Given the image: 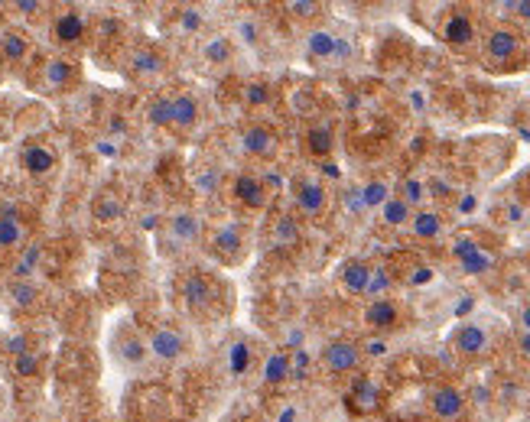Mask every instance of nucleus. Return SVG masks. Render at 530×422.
Instances as JSON below:
<instances>
[{
    "label": "nucleus",
    "mask_w": 530,
    "mask_h": 422,
    "mask_svg": "<svg viewBox=\"0 0 530 422\" xmlns=\"http://www.w3.org/2000/svg\"><path fill=\"white\" fill-rule=\"evenodd\" d=\"M517 351H521L524 361H530V332H521V338H517Z\"/></svg>",
    "instance_id": "603ef678"
},
{
    "label": "nucleus",
    "mask_w": 530,
    "mask_h": 422,
    "mask_svg": "<svg viewBox=\"0 0 530 422\" xmlns=\"http://www.w3.org/2000/svg\"><path fill=\"white\" fill-rule=\"evenodd\" d=\"M306 52L319 62H329V59L348 56V43L335 36L332 30H309L306 33Z\"/></svg>",
    "instance_id": "412c9836"
},
{
    "label": "nucleus",
    "mask_w": 530,
    "mask_h": 422,
    "mask_svg": "<svg viewBox=\"0 0 530 422\" xmlns=\"http://www.w3.org/2000/svg\"><path fill=\"white\" fill-rule=\"evenodd\" d=\"M303 241V231H300V221H296L293 215H280L270 221L267 228V247H280V250H290Z\"/></svg>",
    "instance_id": "393cba45"
},
{
    "label": "nucleus",
    "mask_w": 530,
    "mask_h": 422,
    "mask_svg": "<svg viewBox=\"0 0 530 422\" xmlns=\"http://www.w3.org/2000/svg\"><path fill=\"white\" fill-rule=\"evenodd\" d=\"M465 410H469V397L459 390V387H452V384H436L430 390V413L436 419H443V422H459L465 416Z\"/></svg>",
    "instance_id": "f3484780"
},
{
    "label": "nucleus",
    "mask_w": 530,
    "mask_h": 422,
    "mask_svg": "<svg viewBox=\"0 0 530 422\" xmlns=\"http://www.w3.org/2000/svg\"><path fill=\"white\" fill-rule=\"evenodd\" d=\"M439 36H443V43L452 46V49H465L472 46L478 39V30H475V20L469 17V13H449V17L443 20V30H439Z\"/></svg>",
    "instance_id": "6ab92c4d"
},
{
    "label": "nucleus",
    "mask_w": 530,
    "mask_h": 422,
    "mask_svg": "<svg viewBox=\"0 0 530 422\" xmlns=\"http://www.w3.org/2000/svg\"><path fill=\"white\" fill-rule=\"evenodd\" d=\"M40 367H43L40 351H27V354H20V358H14V377L33 380V377H40Z\"/></svg>",
    "instance_id": "a19ab883"
},
{
    "label": "nucleus",
    "mask_w": 530,
    "mask_h": 422,
    "mask_svg": "<svg viewBox=\"0 0 530 422\" xmlns=\"http://www.w3.org/2000/svg\"><path fill=\"white\" fill-rule=\"evenodd\" d=\"M4 296H7L10 309H14V312H33V309H40L43 289L36 286L33 280H10L7 289H4Z\"/></svg>",
    "instance_id": "b1692460"
},
{
    "label": "nucleus",
    "mask_w": 530,
    "mask_h": 422,
    "mask_svg": "<svg viewBox=\"0 0 530 422\" xmlns=\"http://www.w3.org/2000/svg\"><path fill=\"white\" fill-rule=\"evenodd\" d=\"M270 98H274V91H270L267 82H248V85H244V104H248L251 111L270 104Z\"/></svg>",
    "instance_id": "79ce46f5"
},
{
    "label": "nucleus",
    "mask_w": 530,
    "mask_h": 422,
    "mask_svg": "<svg viewBox=\"0 0 530 422\" xmlns=\"http://www.w3.org/2000/svg\"><path fill=\"white\" fill-rule=\"evenodd\" d=\"M283 10H287L293 20H316V17H322V10L326 7L316 4V0H293V4H287Z\"/></svg>",
    "instance_id": "37998d69"
},
{
    "label": "nucleus",
    "mask_w": 530,
    "mask_h": 422,
    "mask_svg": "<svg viewBox=\"0 0 530 422\" xmlns=\"http://www.w3.org/2000/svg\"><path fill=\"white\" fill-rule=\"evenodd\" d=\"M400 306L391 299H371L365 306V325L371 328V332H394V328H400Z\"/></svg>",
    "instance_id": "aec40b11"
},
{
    "label": "nucleus",
    "mask_w": 530,
    "mask_h": 422,
    "mask_svg": "<svg viewBox=\"0 0 530 422\" xmlns=\"http://www.w3.org/2000/svg\"><path fill=\"white\" fill-rule=\"evenodd\" d=\"M150 358L160 364H179L189 354V335L176 322H157L147 332Z\"/></svg>",
    "instance_id": "20e7f679"
},
{
    "label": "nucleus",
    "mask_w": 530,
    "mask_h": 422,
    "mask_svg": "<svg viewBox=\"0 0 530 422\" xmlns=\"http://www.w3.org/2000/svg\"><path fill=\"white\" fill-rule=\"evenodd\" d=\"M378 211H381V221L387 224V228H407L413 218V208L407 202H400L397 195H391Z\"/></svg>",
    "instance_id": "f704fd0d"
},
{
    "label": "nucleus",
    "mask_w": 530,
    "mask_h": 422,
    "mask_svg": "<svg viewBox=\"0 0 530 422\" xmlns=\"http://www.w3.org/2000/svg\"><path fill=\"white\" fill-rule=\"evenodd\" d=\"M40 91L46 95H66L69 88L79 85V65H75L69 56H49L40 65Z\"/></svg>",
    "instance_id": "9d476101"
},
{
    "label": "nucleus",
    "mask_w": 530,
    "mask_h": 422,
    "mask_svg": "<svg viewBox=\"0 0 530 422\" xmlns=\"http://www.w3.org/2000/svg\"><path fill=\"white\" fill-rule=\"evenodd\" d=\"M88 36H92V17H88L82 7H62L53 13L49 39H53L59 49H79Z\"/></svg>",
    "instance_id": "39448f33"
},
{
    "label": "nucleus",
    "mask_w": 530,
    "mask_h": 422,
    "mask_svg": "<svg viewBox=\"0 0 530 422\" xmlns=\"http://www.w3.org/2000/svg\"><path fill=\"white\" fill-rule=\"evenodd\" d=\"M287 377H293V354L290 351L270 354L267 364H264V384L267 387H280Z\"/></svg>",
    "instance_id": "473e14b6"
},
{
    "label": "nucleus",
    "mask_w": 530,
    "mask_h": 422,
    "mask_svg": "<svg viewBox=\"0 0 530 422\" xmlns=\"http://www.w3.org/2000/svg\"><path fill=\"white\" fill-rule=\"evenodd\" d=\"M517 325H521V332H530V302H524L521 312H517Z\"/></svg>",
    "instance_id": "3c124183"
},
{
    "label": "nucleus",
    "mask_w": 530,
    "mask_h": 422,
    "mask_svg": "<svg viewBox=\"0 0 530 422\" xmlns=\"http://www.w3.org/2000/svg\"><path fill=\"white\" fill-rule=\"evenodd\" d=\"M231 39H235V46L241 43V46H251V49H257L261 46V20L257 17H238L235 20V33H231Z\"/></svg>",
    "instance_id": "c9c22d12"
},
{
    "label": "nucleus",
    "mask_w": 530,
    "mask_h": 422,
    "mask_svg": "<svg viewBox=\"0 0 530 422\" xmlns=\"http://www.w3.org/2000/svg\"><path fill=\"white\" fill-rule=\"evenodd\" d=\"M358 195H361V205H365V208H381L387 199H391V186L381 182V179H371V182H365V186L358 189Z\"/></svg>",
    "instance_id": "58836bf2"
},
{
    "label": "nucleus",
    "mask_w": 530,
    "mask_h": 422,
    "mask_svg": "<svg viewBox=\"0 0 530 422\" xmlns=\"http://www.w3.org/2000/svg\"><path fill=\"white\" fill-rule=\"evenodd\" d=\"M179 23H183V30L189 33V36H199V30H202V10H196V7H189V10H183L179 13Z\"/></svg>",
    "instance_id": "49530a36"
},
{
    "label": "nucleus",
    "mask_w": 530,
    "mask_h": 422,
    "mask_svg": "<svg viewBox=\"0 0 530 422\" xmlns=\"http://www.w3.org/2000/svg\"><path fill=\"white\" fill-rule=\"evenodd\" d=\"M202 250L222 267H241L248 260V228L241 221H218L212 228H205Z\"/></svg>",
    "instance_id": "f03ea898"
},
{
    "label": "nucleus",
    "mask_w": 530,
    "mask_h": 422,
    "mask_svg": "<svg viewBox=\"0 0 530 422\" xmlns=\"http://www.w3.org/2000/svg\"><path fill=\"white\" fill-rule=\"evenodd\" d=\"M147 121L160 130H170V95H166V91H157V95L147 101Z\"/></svg>",
    "instance_id": "4c0bfd02"
},
{
    "label": "nucleus",
    "mask_w": 530,
    "mask_h": 422,
    "mask_svg": "<svg viewBox=\"0 0 530 422\" xmlns=\"http://www.w3.org/2000/svg\"><path fill=\"white\" fill-rule=\"evenodd\" d=\"M111 354L121 367H127V371H140V367L150 361L147 335L140 332L134 322H121L111 335Z\"/></svg>",
    "instance_id": "423d86ee"
},
{
    "label": "nucleus",
    "mask_w": 530,
    "mask_h": 422,
    "mask_svg": "<svg viewBox=\"0 0 530 422\" xmlns=\"http://www.w3.org/2000/svg\"><path fill=\"white\" fill-rule=\"evenodd\" d=\"M228 195L241 211H251V215H257V211H264L270 205V186L261 173H251V169H241V173L231 176Z\"/></svg>",
    "instance_id": "0eeeda50"
},
{
    "label": "nucleus",
    "mask_w": 530,
    "mask_h": 422,
    "mask_svg": "<svg viewBox=\"0 0 530 422\" xmlns=\"http://www.w3.org/2000/svg\"><path fill=\"white\" fill-rule=\"evenodd\" d=\"M430 280H433V270H430V267H413V270H410V283L423 286V283H430Z\"/></svg>",
    "instance_id": "8fccbe9b"
},
{
    "label": "nucleus",
    "mask_w": 530,
    "mask_h": 422,
    "mask_svg": "<svg viewBox=\"0 0 530 422\" xmlns=\"http://www.w3.org/2000/svg\"><path fill=\"white\" fill-rule=\"evenodd\" d=\"M524 46V36L514 26H495L485 33V56L491 65H508L517 59V52Z\"/></svg>",
    "instance_id": "dca6fc26"
},
{
    "label": "nucleus",
    "mask_w": 530,
    "mask_h": 422,
    "mask_svg": "<svg viewBox=\"0 0 530 422\" xmlns=\"http://www.w3.org/2000/svg\"><path fill=\"white\" fill-rule=\"evenodd\" d=\"M225 358H228V371L241 377V374H248L251 371V364H254V348H251V338H235L228 345L225 351Z\"/></svg>",
    "instance_id": "2f4dec72"
},
{
    "label": "nucleus",
    "mask_w": 530,
    "mask_h": 422,
    "mask_svg": "<svg viewBox=\"0 0 530 422\" xmlns=\"http://www.w3.org/2000/svg\"><path fill=\"white\" fill-rule=\"evenodd\" d=\"M290 195H293V208H296V215H300V218H319L322 211H326V205H329V189L313 176L296 179Z\"/></svg>",
    "instance_id": "f8f14e48"
},
{
    "label": "nucleus",
    "mask_w": 530,
    "mask_h": 422,
    "mask_svg": "<svg viewBox=\"0 0 530 422\" xmlns=\"http://www.w3.org/2000/svg\"><path fill=\"white\" fill-rule=\"evenodd\" d=\"M235 39L225 36V33H212V36H205L202 39V46H199V56L215 65V69H225V65L235 62Z\"/></svg>",
    "instance_id": "5701e85b"
},
{
    "label": "nucleus",
    "mask_w": 530,
    "mask_h": 422,
    "mask_svg": "<svg viewBox=\"0 0 530 422\" xmlns=\"http://www.w3.org/2000/svg\"><path fill=\"white\" fill-rule=\"evenodd\" d=\"M30 244V224L17 205L0 208V254H20Z\"/></svg>",
    "instance_id": "4468645a"
},
{
    "label": "nucleus",
    "mask_w": 530,
    "mask_h": 422,
    "mask_svg": "<svg viewBox=\"0 0 530 422\" xmlns=\"http://www.w3.org/2000/svg\"><path fill=\"white\" fill-rule=\"evenodd\" d=\"M17 13H23V17H36V13H43L46 4H40V0H20V4H14Z\"/></svg>",
    "instance_id": "de8ad7c7"
},
{
    "label": "nucleus",
    "mask_w": 530,
    "mask_h": 422,
    "mask_svg": "<svg viewBox=\"0 0 530 422\" xmlns=\"http://www.w3.org/2000/svg\"><path fill=\"white\" fill-rule=\"evenodd\" d=\"M348 403L358 413H374L381 406V390L371 377H355L352 390H348Z\"/></svg>",
    "instance_id": "cd10ccee"
},
{
    "label": "nucleus",
    "mask_w": 530,
    "mask_h": 422,
    "mask_svg": "<svg viewBox=\"0 0 530 422\" xmlns=\"http://www.w3.org/2000/svg\"><path fill=\"white\" fill-rule=\"evenodd\" d=\"M394 286V276L387 267H371V280H368V299H384L387 293H391Z\"/></svg>",
    "instance_id": "ea45409f"
},
{
    "label": "nucleus",
    "mask_w": 530,
    "mask_h": 422,
    "mask_svg": "<svg viewBox=\"0 0 530 422\" xmlns=\"http://www.w3.org/2000/svg\"><path fill=\"white\" fill-rule=\"evenodd\" d=\"M92 218L98 224H114V221H121L124 218V199L118 192H101L95 195V202H92Z\"/></svg>",
    "instance_id": "7c9ffc66"
},
{
    "label": "nucleus",
    "mask_w": 530,
    "mask_h": 422,
    "mask_svg": "<svg viewBox=\"0 0 530 422\" xmlns=\"http://www.w3.org/2000/svg\"><path fill=\"white\" fill-rule=\"evenodd\" d=\"M30 56V39L20 30H0V59L7 65H20Z\"/></svg>",
    "instance_id": "c85d7f7f"
},
{
    "label": "nucleus",
    "mask_w": 530,
    "mask_h": 422,
    "mask_svg": "<svg viewBox=\"0 0 530 422\" xmlns=\"http://www.w3.org/2000/svg\"><path fill=\"white\" fill-rule=\"evenodd\" d=\"M504 10H511L521 20H530V0H514V4H504Z\"/></svg>",
    "instance_id": "09e8293b"
},
{
    "label": "nucleus",
    "mask_w": 530,
    "mask_h": 422,
    "mask_svg": "<svg viewBox=\"0 0 530 422\" xmlns=\"http://www.w3.org/2000/svg\"><path fill=\"white\" fill-rule=\"evenodd\" d=\"M20 166L30 179H49L59 169V153L53 143L33 140L20 150Z\"/></svg>",
    "instance_id": "2eb2a0df"
},
{
    "label": "nucleus",
    "mask_w": 530,
    "mask_h": 422,
    "mask_svg": "<svg viewBox=\"0 0 530 422\" xmlns=\"http://www.w3.org/2000/svg\"><path fill=\"white\" fill-rule=\"evenodd\" d=\"M491 267H495V254L482 244L475 250V254H469L465 260H459V270L465 273V276H485V273H491Z\"/></svg>",
    "instance_id": "e433bc0d"
},
{
    "label": "nucleus",
    "mask_w": 530,
    "mask_h": 422,
    "mask_svg": "<svg viewBox=\"0 0 530 422\" xmlns=\"http://www.w3.org/2000/svg\"><path fill=\"white\" fill-rule=\"evenodd\" d=\"M124 69L131 78H137V82H157V78H163L166 72V59H163V52L157 46H150V43H140V46H131L127 49V56H124Z\"/></svg>",
    "instance_id": "1a4fd4ad"
},
{
    "label": "nucleus",
    "mask_w": 530,
    "mask_h": 422,
    "mask_svg": "<svg viewBox=\"0 0 530 422\" xmlns=\"http://www.w3.org/2000/svg\"><path fill=\"white\" fill-rule=\"evenodd\" d=\"M238 143H241V153L251 156V160H274V156L280 153V134L264 121L244 124L238 134Z\"/></svg>",
    "instance_id": "6e6552de"
},
{
    "label": "nucleus",
    "mask_w": 530,
    "mask_h": 422,
    "mask_svg": "<svg viewBox=\"0 0 530 422\" xmlns=\"http://www.w3.org/2000/svg\"><path fill=\"white\" fill-rule=\"evenodd\" d=\"M397 199L407 202L410 208L420 205L426 199V186H423L420 179H404V182H400V189H397Z\"/></svg>",
    "instance_id": "c03bdc74"
},
{
    "label": "nucleus",
    "mask_w": 530,
    "mask_h": 422,
    "mask_svg": "<svg viewBox=\"0 0 530 422\" xmlns=\"http://www.w3.org/2000/svg\"><path fill=\"white\" fill-rule=\"evenodd\" d=\"M410 231L420 241H433V237L443 234V215H436V211H417L410 218Z\"/></svg>",
    "instance_id": "72a5a7b5"
},
{
    "label": "nucleus",
    "mask_w": 530,
    "mask_h": 422,
    "mask_svg": "<svg viewBox=\"0 0 530 422\" xmlns=\"http://www.w3.org/2000/svg\"><path fill=\"white\" fill-rule=\"evenodd\" d=\"M205 237V224L196 211L189 208H176L166 215L163 221V231H160V244L166 250H192L199 247Z\"/></svg>",
    "instance_id": "7ed1b4c3"
},
{
    "label": "nucleus",
    "mask_w": 530,
    "mask_h": 422,
    "mask_svg": "<svg viewBox=\"0 0 530 422\" xmlns=\"http://www.w3.org/2000/svg\"><path fill=\"white\" fill-rule=\"evenodd\" d=\"M478 247H482V241H478L475 234H459L456 241H452V247H449V250H452V257H456V260H465L469 254H475Z\"/></svg>",
    "instance_id": "a18cd8bd"
},
{
    "label": "nucleus",
    "mask_w": 530,
    "mask_h": 422,
    "mask_svg": "<svg viewBox=\"0 0 530 422\" xmlns=\"http://www.w3.org/2000/svg\"><path fill=\"white\" fill-rule=\"evenodd\" d=\"M170 95V130H179V134H189L202 124V101L186 88H173L166 91Z\"/></svg>",
    "instance_id": "ddd939ff"
},
{
    "label": "nucleus",
    "mask_w": 530,
    "mask_h": 422,
    "mask_svg": "<svg viewBox=\"0 0 530 422\" xmlns=\"http://www.w3.org/2000/svg\"><path fill=\"white\" fill-rule=\"evenodd\" d=\"M189 182L199 192V199H215L222 195V169L209 160H196L189 166Z\"/></svg>",
    "instance_id": "4be33fe9"
},
{
    "label": "nucleus",
    "mask_w": 530,
    "mask_h": 422,
    "mask_svg": "<svg viewBox=\"0 0 530 422\" xmlns=\"http://www.w3.org/2000/svg\"><path fill=\"white\" fill-rule=\"evenodd\" d=\"M40 263H43V247L40 244H27L14 257V267H10V280H33V276L40 273Z\"/></svg>",
    "instance_id": "c756f323"
},
{
    "label": "nucleus",
    "mask_w": 530,
    "mask_h": 422,
    "mask_svg": "<svg viewBox=\"0 0 530 422\" xmlns=\"http://www.w3.org/2000/svg\"><path fill=\"white\" fill-rule=\"evenodd\" d=\"M228 296H231L228 283L222 276H215L212 270H202V267L186 270L183 280H179V302H183V309L192 319L212 322L218 315H225Z\"/></svg>",
    "instance_id": "f257e3e1"
},
{
    "label": "nucleus",
    "mask_w": 530,
    "mask_h": 422,
    "mask_svg": "<svg viewBox=\"0 0 530 422\" xmlns=\"http://www.w3.org/2000/svg\"><path fill=\"white\" fill-rule=\"evenodd\" d=\"M449 345H452V351L459 354V358L475 361V358H485V354H488L491 338H488V332L478 322H465V325L456 328V332H452Z\"/></svg>",
    "instance_id": "a211bd4d"
},
{
    "label": "nucleus",
    "mask_w": 530,
    "mask_h": 422,
    "mask_svg": "<svg viewBox=\"0 0 530 422\" xmlns=\"http://www.w3.org/2000/svg\"><path fill=\"white\" fill-rule=\"evenodd\" d=\"M361 358H365V351H361L358 341L348 338H335L319 351V361L329 374H355L361 367Z\"/></svg>",
    "instance_id": "9b49d317"
},
{
    "label": "nucleus",
    "mask_w": 530,
    "mask_h": 422,
    "mask_svg": "<svg viewBox=\"0 0 530 422\" xmlns=\"http://www.w3.org/2000/svg\"><path fill=\"white\" fill-rule=\"evenodd\" d=\"M368 280H371V263L365 260H345L339 270V283L345 293L352 296H365L368 293Z\"/></svg>",
    "instance_id": "bb28decb"
},
{
    "label": "nucleus",
    "mask_w": 530,
    "mask_h": 422,
    "mask_svg": "<svg viewBox=\"0 0 530 422\" xmlns=\"http://www.w3.org/2000/svg\"><path fill=\"white\" fill-rule=\"evenodd\" d=\"M361 351H365V354H371V358H381V354L387 351V345H384V341H371V345H365Z\"/></svg>",
    "instance_id": "864d4df0"
},
{
    "label": "nucleus",
    "mask_w": 530,
    "mask_h": 422,
    "mask_svg": "<svg viewBox=\"0 0 530 422\" xmlns=\"http://www.w3.org/2000/svg\"><path fill=\"white\" fill-rule=\"evenodd\" d=\"M303 147L306 153L313 156V160H326V156L335 150V130L329 121H316L306 127V137H303Z\"/></svg>",
    "instance_id": "a878e982"
}]
</instances>
